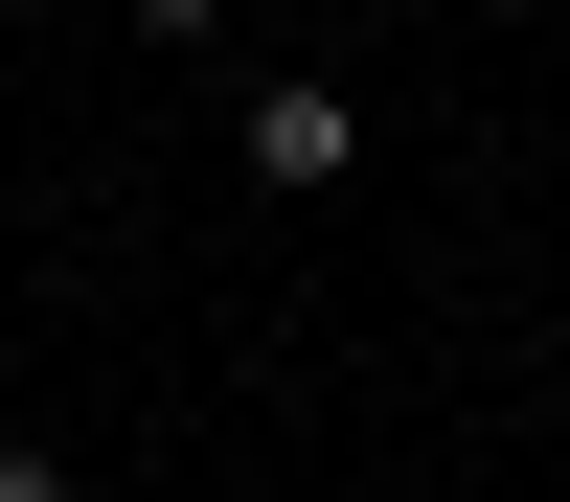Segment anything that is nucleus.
<instances>
[{
    "label": "nucleus",
    "mask_w": 570,
    "mask_h": 502,
    "mask_svg": "<svg viewBox=\"0 0 570 502\" xmlns=\"http://www.w3.org/2000/svg\"><path fill=\"white\" fill-rule=\"evenodd\" d=\"M228 137H252V183H274V206L365 183V91H343V69H252V115H228Z\"/></svg>",
    "instance_id": "nucleus-1"
},
{
    "label": "nucleus",
    "mask_w": 570,
    "mask_h": 502,
    "mask_svg": "<svg viewBox=\"0 0 570 502\" xmlns=\"http://www.w3.org/2000/svg\"><path fill=\"white\" fill-rule=\"evenodd\" d=\"M0 502H91V480H69V456H46V434H0Z\"/></svg>",
    "instance_id": "nucleus-2"
}]
</instances>
